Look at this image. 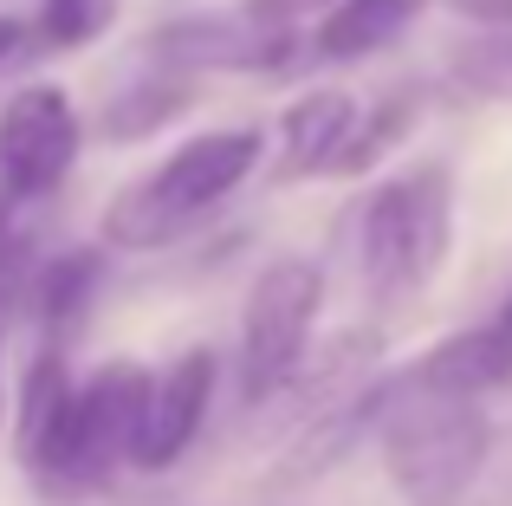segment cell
Listing matches in <instances>:
<instances>
[{
  "label": "cell",
  "mask_w": 512,
  "mask_h": 506,
  "mask_svg": "<svg viewBox=\"0 0 512 506\" xmlns=\"http://www.w3.org/2000/svg\"><path fill=\"white\" fill-rule=\"evenodd\" d=\"M260 163V130H208V137H188L175 156L137 176L104 215V241L111 247H163L182 228H195L214 202L240 189Z\"/></svg>",
  "instance_id": "2"
},
{
  "label": "cell",
  "mask_w": 512,
  "mask_h": 506,
  "mask_svg": "<svg viewBox=\"0 0 512 506\" xmlns=\"http://www.w3.org/2000/svg\"><path fill=\"white\" fill-rule=\"evenodd\" d=\"M318 299H325V279L312 260H273L247 292V312H240V390L260 409L279 383L292 377V364L305 357L312 338Z\"/></svg>",
  "instance_id": "5"
},
{
  "label": "cell",
  "mask_w": 512,
  "mask_h": 506,
  "mask_svg": "<svg viewBox=\"0 0 512 506\" xmlns=\"http://www.w3.org/2000/svg\"><path fill=\"white\" fill-rule=\"evenodd\" d=\"M78 163V111L59 85H26L0 104V189L7 202L52 195Z\"/></svg>",
  "instance_id": "6"
},
{
  "label": "cell",
  "mask_w": 512,
  "mask_h": 506,
  "mask_svg": "<svg viewBox=\"0 0 512 506\" xmlns=\"http://www.w3.org/2000/svg\"><path fill=\"white\" fill-rule=\"evenodd\" d=\"M383 468L402 500L415 506H448L474 487L480 461H487V416L480 396H448V390H415V383L389 377L383 383Z\"/></svg>",
  "instance_id": "1"
},
{
  "label": "cell",
  "mask_w": 512,
  "mask_h": 506,
  "mask_svg": "<svg viewBox=\"0 0 512 506\" xmlns=\"http://www.w3.org/2000/svg\"><path fill=\"white\" fill-rule=\"evenodd\" d=\"M150 370L143 364H104L91 383H78V422H72V448L65 461L46 474L39 500H85L137 455V429L150 409Z\"/></svg>",
  "instance_id": "4"
},
{
  "label": "cell",
  "mask_w": 512,
  "mask_h": 506,
  "mask_svg": "<svg viewBox=\"0 0 512 506\" xmlns=\"http://www.w3.org/2000/svg\"><path fill=\"white\" fill-rule=\"evenodd\" d=\"M13 59H26V26H20V20H7V13H0V72H7Z\"/></svg>",
  "instance_id": "20"
},
{
  "label": "cell",
  "mask_w": 512,
  "mask_h": 506,
  "mask_svg": "<svg viewBox=\"0 0 512 506\" xmlns=\"http://www.w3.org/2000/svg\"><path fill=\"white\" fill-rule=\"evenodd\" d=\"M428 0H338L331 13H318V33H312V52L331 65H350V59H370L383 52L389 39H402L415 26Z\"/></svg>",
  "instance_id": "12"
},
{
  "label": "cell",
  "mask_w": 512,
  "mask_h": 506,
  "mask_svg": "<svg viewBox=\"0 0 512 506\" xmlns=\"http://www.w3.org/2000/svg\"><path fill=\"white\" fill-rule=\"evenodd\" d=\"M409 117H415L409 98H389V104H376L370 117H357L350 143L338 150V163H331V176H363V169H376V163H383V150H396V143H402Z\"/></svg>",
  "instance_id": "15"
},
{
  "label": "cell",
  "mask_w": 512,
  "mask_h": 506,
  "mask_svg": "<svg viewBox=\"0 0 512 506\" xmlns=\"http://www.w3.org/2000/svg\"><path fill=\"white\" fill-rule=\"evenodd\" d=\"M350 130H357V104L344 91H305L279 124V176H331Z\"/></svg>",
  "instance_id": "10"
},
{
  "label": "cell",
  "mask_w": 512,
  "mask_h": 506,
  "mask_svg": "<svg viewBox=\"0 0 512 506\" xmlns=\"http://www.w3.org/2000/svg\"><path fill=\"white\" fill-rule=\"evenodd\" d=\"M493 338H500V351H506V364H512V292H506L500 318H493Z\"/></svg>",
  "instance_id": "21"
},
{
  "label": "cell",
  "mask_w": 512,
  "mask_h": 506,
  "mask_svg": "<svg viewBox=\"0 0 512 506\" xmlns=\"http://www.w3.org/2000/svg\"><path fill=\"white\" fill-rule=\"evenodd\" d=\"M72 422H78V383H72V370H65V351L52 344V351H39L33 370H26L20 422H13V435H20L13 448H20V468L33 474V481H46V474L65 461Z\"/></svg>",
  "instance_id": "9"
},
{
  "label": "cell",
  "mask_w": 512,
  "mask_h": 506,
  "mask_svg": "<svg viewBox=\"0 0 512 506\" xmlns=\"http://www.w3.org/2000/svg\"><path fill=\"white\" fill-rule=\"evenodd\" d=\"M247 7H260V13H273V20H312V13H331L338 0H247Z\"/></svg>",
  "instance_id": "18"
},
{
  "label": "cell",
  "mask_w": 512,
  "mask_h": 506,
  "mask_svg": "<svg viewBox=\"0 0 512 506\" xmlns=\"http://www.w3.org/2000/svg\"><path fill=\"white\" fill-rule=\"evenodd\" d=\"M454 13H467V20H487V26H512V0H448Z\"/></svg>",
  "instance_id": "19"
},
{
  "label": "cell",
  "mask_w": 512,
  "mask_h": 506,
  "mask_svg": "<svg viewBox=\"0 0 512 506\" xmlns=\"http://www.w3.org/2000/svg\"><path fill=\"white\" fill-rule=\"evenodd\" d=\"M150 52L169 72H279L299 52V33H292V20H273L260 7L188 13L150 39Z\"/></svg>",
  "instance_id": "7"
},
{
  "label": "cell",
  "mask_w": 512,
  "mask_h": 506,
  "mask_svg": "<svg viewBox=\"0 0 512 506\" xmlns=\"http://www.w3.org/2000/svg\"><path fill=\"white\" fill-rule=\"evenodd\" d=\"M208 390H214V357L208 351H182L163 377L150 383V409L137 429V468H175L195 442L201 416H208Z\"/></svg>",
  "instance_id": "8"
},
{
  "label": "cell",
  "mask_w": 512,
  "mask_h": 506,
  "mask_svg": "<svg viewBox=\"0 0 512 506\" xmlns=\"http://www.w3.org/2000/svg\"><path fill=\"white\" fill-rule=\"evenodd\" d=\"M195 72H156V78H137L130 91H117L111 104H104V137H117V143H137V137H150V130H163L169 117H182L188 111V98H195V85H188Z\"/></svg>",
  "instance_id": "14"
},
{
  "label": "cell",
  "mask_w": 512,
  "mask_h": 506,
  "mask_svg": "<svg viewBox=\"0 0 512 506\" xmlns=\"http://www.w3.org/2000/svg\"><path fill=\"white\" fill-rule=\"evenodd\" d=\"M454 78L467 91H480V98H512V26L454 52Z\"/></svg>",
  "instance_id": "17"
},
{
  "label": "cell",
  "mask_w": 512,
  "mask_h": 506,
  "mask_svg": "<svg viewBox=\"0 0 512 506\" xmlns=\"http://www.w3.org/2000/svg\"><path fill=\"white\" fill-rule=\"evenodd\" d=\"M402 383H415V390H448V396H487L512 383V364L500 351V338H493V325L480 331H454V338H441L428 357H415L409 370H402Z\"/></svg>",
  "instance_id": "11"
},
{
  "label": "cell",
  "mask_w": 512,
  "mask_h": 506,
  "mask_svg": "<svg viewBox=\"0 0 512 506\" xmlns=\"http://www.w3.org/2000/svg\"><path fill=\"white\" fill-rule=\"evenodd\" d=\"M98 286H104V260H98V247H72V253H59V260H46V266H39V279H33L39 331H46V338H65V331H72L78 318L91 312Z\"/></svg>",
  "instance_id": "13"
},
{
  "label": "cell",
  "mask_w": 512,
  "mask_h": 506,
  "mask_svg": "<svg viewBox=\"0 0 512 506\" xmlns=\"http://www.w3.org/2000/svg\"><path fill=\"white\" fill-rule=\"evenodd\" d=\"M111 20H117V0H39V39L52 52H78L91 39H104Z\"/></svg>",
  "instance_id": "16"
},
{
  "label": "cell",
  "mask_w": 512,
  "mask_h": 506,
  "mask_svg": "<svg viewBox=\"0 0 512 506\" xmlns=\"http://www.w3.org/2000/svg\"><path fill=\"white\" fill-rule=\"evenodd\" d=\"M0 331H7V325H0ZM0 416H7V390H0Z\"/></svg>",
  "instance_id": "22"
},
{
  "label": "cell",
  "mask_w": 512,
  "mask_h": 506,
  "mask_svg": "<svg viewBox=\"0 0 512 506\" xmlns=\"http://www.w3.org/2000/svg\"><path fill=\"white\" fill-rule=\"evenodd\" d=\"M448 221H454V189L448 169L422 163L409 176L383 182V189L363 202L357 221V266L383 299H409L448 260Z\"/></svg>",
  "instance_id": "3"
}]
</instances>
